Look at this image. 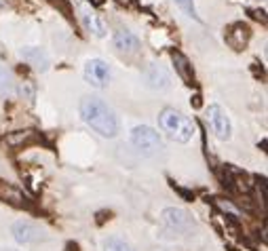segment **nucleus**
<instances>
[{"instance_id": "nucleus-22", "label": "nucleus", "mask_w": 268, "mask_h": 251, "mask_svg": "<svg viewBox=\"0 0 268 251\" xmlns=\"http://www.w3.org/2000/svg\"><path fill=\"white\" fill-rule=\"evenodd\" d=\"M91 4H95V6H100V4H104V0H89Z\"/></svg>"}, {"instance_id": "nucleus-14", "label": "nucleus", "mask_w": 268, "mask_h": 251, "mask_svg": "<svg viewBox=\"0 0 268 251\" xmlns=\"http://www.w3.org/2000/svg\"><path fill=\"white\" fill-rule=\"evenodd\" d=\"M171 61H173V66H175V72L180 74V78L184 80V83L186 85H192L194 83V70L190 66L188 57H186L184 53H180V51H173L171 53Z\"/></svg>"}, {"instance_id": "nucleus-8", "label": "nucleus", "mask_w": 268, "mask_h": 251, "mask_svg": "<svg viewBox=\"0 0 268 251\" xmlns=\"http://www.w3.org/2000/svg\"><path fill=\"white\" fill-rule=\"evenodd\" d=\"M144 80L150 89H154V91H165V89H169V85H171L169 72L160 64H148V68L144 72Z\"/></svg>"}, {"instance_id": "nucleus-20", "label": "nucleus", "mask_w": 268, "mask_h": 251, "mask_svg": "<svg viewBox=\"0 0 268 251\" xmlns=\"http://www.w3.org/2000/svg\"><path fill=\"white\" fill-rule=\"evenodd\" d=\"M68 251H80V247L76 243H68Z\"/></svg>"}, {"instance_id": "nucleus-10", "label": "nucleus", "mask_w": 268, "mask_h": 251, "mask_svg": "<svg viewBox=\"0 0 268 251\" xmlns=\"http://www.w3.org/2000/svg\"><path fill=\"white\" fill-rule=\"evenodd\" d=\"M80 13V21H83L85 30L91 32L93 36H97V38H102V36H106V32H108V28H106V21L102 19L97 13H93L89 6H80L78 8Z\"/></svg>"}, {"instance_id": "nucleus-11", "label": "nucleus", "mask_w": 268, "mask_h": 251, "mask_svg": "<svg viewBox=\"0 0 268 251\" xmlns=\"http://www.w3.org/2000/svg\"><path fill=\"white\" fill-rule=\"evenodd\" d=\"M21 59L38 72H47L49 66H51V59L47 55V51L40 49V47H23L21 49Z\"/></svg>"}, {"instance_id": "nucleus-17", "label": "nucleus", "mask_w": 268, "mask_h": 251, "mask_svg": "<svg viewBox=\"0 0 268 251\" xmlns=\"http://www.w3.org/2000/svg\"><path fill=\"white\" fill-rule=\"evenodd\" d=\"M104 251H133V247L121 237H110L108 241H106Z\"/></svg>"}, {"instance_id": "nucleus-16", "label": "nucleus", "mask_w": 268, "mask_h": 251, "mask_svg": "<svg viewBox=\"0 0 268 251\" xmlns=\"http://www.w3.org/2000/svg\"><path fill=\"white\" fill-rule=\"evenodd\" d=\"M0 95H4V97L15 95V78H13V72L8 70L6 66H2V64H0Z\"/></svg>"}, {"instance_id": "nucleus-18", "label": "nucleus", "mask_w": 268, "mask_h": 251, "mask_svg": "<svg viewBox=\"0 0 268 251\" xmlns=\"http://www.w3.org/2000/svg\"><path fill=\"white\" fill-rule=\"evenodd\" d=\"M173 2L180 6L188 17H192V19H196V21H201V17L196 15V8H194V0H173Z\"/></svg>"}, {"instance_id": "nucleus-3", "label": "nucleus", "mask_w": 268, "mask_h": 251, "mask_svg": "<svg viewBox=\"0 0 268 251\" xmlns=\"http://www.w3.org/2000/svg\"><path fill=\"white\" fill-rule=\"evenodd\" d=\"M131 143L141 152V154H154V152L163 148L160 135L152 127H148V125H137V127L131 131Z\"/></svg>"}, {"instance_id": "nucleus-9", "label": "nucleus", "mask_w": 268, "mask_h": 251, "mask_svg": "<svg viewBox=\"0 0 268 251\" xmlns=\"http://www.w3.org/2000/svg\"><path fill=\"white\" fill-rule=\"evenodd\" d=\"M249 38H252V28L247 23L239 21V23H232L230 28L226 30V42L230 44L235 51H241L247 47Z\"/></svg>"}, {"instance_id": "nucleus-4", "label": "nucleus", "mask_w": 268, "mask_h": 251, "mask_svg": "<svg viewBox=\"0 0 268 251\" xmlns=\"http://www.w3.org/2000/svg\"><path fill=\"white\" fill-rule=\"evenodd\" d=\"M160 220H163L165 226H169L175 232H180V235H188V232H192L196 228L194 218L186 209H180V207H167V209H163Z\"/></svg>"}, {"instance_id": "nucleus-19", "label": "nucleus", "mask_w": 268, "mask_h": 251, "mask_svg": "<svg viewBox=\"0 0 268 251\" xmlns=\"http://www.w3.org/2000/svg\"><path fill=\"white\" fill-rule=\"evenodd\" d=\"M256 19H262V23H266V17H264V11H252Z\"/></svg>"}, {"instance_id": "nucleus-6", "label": "nucleus", "mask_w": 268, "mask_h": 251, "mask_svg": "<svg viewBox=\"0 0 268 251\" xmlns=\"http://www.w3.org/2000/svg\"><path fill=\"white\" fill-rule=\"evenodd\" d=\"M207 121H209V127H211L213 133H216L218 139H222V141L230 139V135H232L230 119H228V114L222 110L218 104H213V106L207 108Z\"/></svg>"}, {"instance_id": "nucleus-7", "label": "nucleus", "mask_w": 268, "mask_h": 251, "mask_svg": "<svg viewBox=\"0 0 268 251\" xmlns=\"http://www.w3.org/2000/svg\"><path fill=\"white\" fill-rule=\"evenodd\" d=\"M13 237L17 243H38V241H44L47 235H44V230L40 226H36L34 222H28V220H19L13 224Z\"/></svg>"}, {"instance_id": "nucleus-2", "label": "nucleus", "mask_w": 268, "mask_h": 251, "mask_svg": "<svg viewBox=\"0 0 268 251\" xmlns=\"http://www.w3.org/2000/svg\"><path fill=\"white\" fill-rule=\"evenodd\" d=\"M158 125L169 137L177 143H186L190 141L194 135V125L188 116H184L182 112L173 110V108H165L158 114Z\"/></svg>"}, {"instance_id": "nucleus-21", "label": "nucleus", "mask_w": 268, "mask_h": 251, "mask_svg": "<svg viewBox=\"0 0 268 251\" xmlns=\"http://www.w3.org/2000/svg\"><path fill=\"white\" fill-rule=\"evenodd\" d=\"M116 2H119V4H123V6H131V2H133V0H116Z\"/></svg>"}, {"instance_id": "nucleus-1", "label": "nucleus", "mask_w": 268, "mask_h": 251, "mask_svg": "<svg viewBox=\"0 0 268 251\" xmlns=\"http://www.w3.org/2000/svg\"><path fill=\"white\" fill-rule=\"evenodd\" d=\"M80 119H83L89 127H91L95 133H100L102 137H116L119 135V119L112 108L106 104L100 97H83L80 100Z\"/></svg>"}, {"instance_id": "nucleus-15", "label": "nucleus", "mask_w": 268, "mask_h": 251, "mask_svg": "<svg viewBox=\"0 0 268 251\" xmlns=\"http://www.w3.org/2000/svg\"><path fill=\"white\" fill-rule=\"evenodd\" d=\"M40 137L36 131H17V133H11V135H6L4 141L8 146L13 148H21V146H30V143H36Z\"/></svg>"}, {"instance_id": "nucleus-5", "label": "nucleus", "mask_w": 268, "mask_h": 251, "mask_svg": "<svg viewBox=\"0 0 268 251\" xmlns=\"http://www.w3.org/2000/svg\"><path fill=\"white\" fill-rule=\"evenodd\" d=\"M110 76H112L110 66L100 57L89 59L85 64V80L95 89H106L110 85Z\"/></svg>"}, {"instance_id": "nucleus-13", "label": "nucleus", "mask_w": 268, "mask_h": 251, "mask_svg": "<svg viewBox=\"0 0 268 251\" xmlns=\"http://www.w3.org/2000/svg\"><path fill=\"white\" fill-rule=\"evenodd\" d=\"M0 201L2 203H8V205H13V207H25V196L23 192L19 190V188H15L13 184H6V182H0Z\"/></svg>"}, {"instance_id": "nucleus-12", "label": "nucleus", "mask_w": 268, "mask_h": 251, "mask_svg": "<svg viewBox=\"0 0 268 251\" xmlns=\"http://www.w3.org/2000/svg\"><path fill=\"white\" fill-rule=\"evenodd\" d=\"M114 49L119 53H125V55H135L139 51V40L137 36L129 32V30H119L114 34Z\"/></svg>"}, {"instance_id": "nucleus-23", "label": "nucleus", "mask_w": 268, "mask_h": 251, "mask_svg": "<svg viewBox=\"0 0 268 251\" xmlns=\"http://www.w3.org/2000/svg\"><path fill=\"white\" fill-rule=\"evenodd\" d=\"M0 251H15V249H0Z\"/></svg>"}]
</instances>
